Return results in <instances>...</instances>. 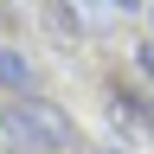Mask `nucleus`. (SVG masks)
Wrapping results in <instances>:
<instances>
[{
    "instance_id": "nucleus-3",
    "label": "nucleus",
    "mask_w": 154,
    "mask_h": 154,
    "mask_svg": "<svg viewBox=\"0 0 154 154\" xmlns=\"http://www.w3.org/2000/svg\"><path fill=\"white\" fill-rule=\"evenodd\" d=\"M38 13H45V26H51V38H58V45H77V38H84V19L71 13V0H45Z\"/></svg>"
},
{
    "instance_id": "nucleus-2",
    "label": "nucleus",
    "mask_w": 154,
    "mask_h": 154,
    "mask_svg": "<svg viewBox=\"0 0 154 154\" xmlns=\"http://www.w3.org/2000/svg\"><path fill=\"white\" fill-rule=\"evenodd\" d=\"M0 90H13V96H38V71H32V58L13 51V45H0Z\"/></svg>"
},
{
    "instance_id": "nucleus-8",
    "label": "nucleus",
    "mask_w": 154,
    "mask_h": 154,
    "mask_svg": "<svg viewBox=\"0 0 154 154\" xmlns=\"http://www.w3.org/2000/svg\"><path fill=\"white\" fill-rule=\"evenodd\" d=\"M148 19H154V0H148Z\"/></svg>"
},
{
    "instance_id": "nucleus-5",
    "label": "nucleus",
    "mask_w": 154,
    "mask_h": 154,
    "mask_svg": "<svg viewBox=\"0 0 154 154\" xmlns=\"http://www.w3.org/2000/svg\"><path fill=\"white\" fill-rule=\"evenodd\" d=\"M135 64H141V71H148V84H154V38H148L141 51H135Z\"/></svg>"
},
{
    "instance_id": "nucleus-1",
    "label": "nucleus",
    "mask_w": 154,
    "mask_h": 154,
    "mask_svg": "<svg viewBox=\"0 0 154 154\" xmlns=\"http://www.w3.org/2000/svg\"><path fill=\"white\" fill-rule=\"evenodd\" d=\"M0 122H7V135H13L26 154H71V148H77L71 116L58 109V103H45V96H13Z\"/></svg>"
},
{
    "instance_id": "nucleus-7",
    "label": "nucleus",
    "mask_w": 154,
    "mask_h": 154,
    "mask_svg": "<svg viewBox=\"0 0 154 154\" xmlns=\"http://www.w3.org/2000/svg\"><path fill=\"white\" fill-rule=\"evenodd\" d=\"M96 154H122V148H96Z\"/></svg>"
},
{
    "instance_id": "nucleus-6",
    "label": "nucleus",
    "mask_w": 154,
    "mask_h": 154,
    "mask_svg": "<svg viewBox=\"0 0 154 154\" xmlns=\"http://www.w3.org/2000/svg\"><path fill=\"white\" fill-rule=\"evenodd\" d=\"M116 7H141V0H116Z\"/></svg>"
},
{
    "instance_id": "nucleus-4",
    "label": "nucleus",
    "mask_w": 154,
    "mask_h": 154,
    "mask_svg": "<svg viewBox=\"0 0 154 154\" xmlns=\"http://www.w3.org/2000/svg\"><path fill=\"white\" fill-rule=\"evenodd\" d=\"M116 103H122L128 116H141V128L154 135V96H141V90H116Z\"/></svg>"
}]
</instances>
